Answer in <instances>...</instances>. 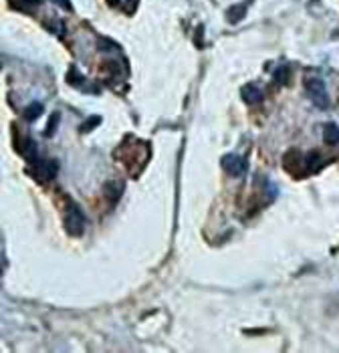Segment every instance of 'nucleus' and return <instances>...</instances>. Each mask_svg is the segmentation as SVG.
Segmentation results:
<instances>
[{"label": "nucleus", "instance_id": "1", "mask_svg": "<svg viewBox=\"0 0 339 353\" xmlns=\"http://www.w3.org/2000/svg\"><path fill=\"white\" fill-rule=\"evenodd\" d=\"M305 91L309 95V99L319 107V109H327L331 105L329 101V95H327V89H325V83L317 77H311V79H305Z\"/></svg>", "mask_w": 339, "mask_h": 353}, {"label": "nucleus", "instance_id": "2", "mask_svg": "<svg viewBox=\"0 0 339 353\" xmlns=\"http://www.w3.org/2000/svg\"><path fill=\"white\" fill-rule=\"evenodd\" d=\"M65 226H67V232L73 234V236H79L85 230V214L71 200H69V206H67V212H65Z\"/></svg>", "mask_w": 339, "mask_h": 353}, {"label": "nucleus", "instance_id": "3", "mask_svg": "<svg viewBox=\"0 0 339 353\" xmlns=\"http://www.w3.org/2000/svg\"><path fill=\"white\" fill-rule=\"evenodd\" d=\"M222 167L226 169V173L230 175H242L246 171V159L240 157V155H234V153H228L222 157Z\"/></svg>", "mask_w": 339, "mask_h": 353}, {"label": "nucleus", "instance_id": "4", "mask_svg": "<svg viewBox=\"0 0 339 353\" xmlns=\"http://www.w3.org/2000/svg\"><path fill=\"white\" fill-rule=\"evenodd\" d=\"M33 173L37 175L39 180H51L55 178V173H57V161H47V159H37L33 163Z\"/></svg>", "mask_w": 339, "mask_h": 353}, {"label": "nucleus", "instance_id": "5", "mask_svg": "<svg viewBox=\"0 0 339 353\" xmlns=\"http://www.w3.org/2000/svg\"><path fill=\"white\" fill-rule=\"evenodd\" d=\"M240 93H242V99H244L248 105H255V103H261V101H263V89H261L259 85L248 83V85L242 87Z\"/></svg>", "mask_w": 339, "mask_h": 353}, {"label": "nucleus", "instance_id": "6", "mask_svg": "<svg viewBox=\"0 0 339 353\" xmlns=\"http://www.w3.org/2000/svg\"><path fill=\"white\" fill-rule=\"evenodd\" d=\"M121 194H123V182H119V180H109L107 184H105V198L109 200V202H117L119 198H121Z\"/></svg>", "mask_w": 339, "mask_h": 353}, {"label": "nucleus", "instance_id": "7", "mask_svg": "<svg viewBox=\"0 0 339 353\" xmlns=\"http://www.w3.org/2000/svg\"><path fill=\"white\" fill-rule=\"evenodd\" d=\"M323 141H325L327 145H335V143H339V125H335V123H327V125L323 127Z\"/></svg>", "mask_w": 339, "mask_h": 353}, {"label": "nucleus", "instance_id": "8", "mask_svg": "<svg viewBox=\"0 0 339 353\" xmlns=\"http://www.w3.org/2000/svg\"><path fill=\"white\" fill-rule=\"evenodd\" d=\"M289 77H291L289 65H279V67L275 69V73H273V79H275L277 85H287V83H289Z\"/></svg>", "mask_w": 339, "mask_h": 353}, {"label": "nucleus", "instance_id": "9", "mask_svg": "<svg viewBox=\"0 0 339 353\" xmlns=\"http://www.w3.org/2000/svg\"><path fill=\"white\" fill-rule=\"evenodd\" d=\"M244 13H246V7H242V5H236V7H232L230 11H228V21L232 23V25H236L242 17H244Z\"/></svg>", "mask_w": 339, "mask_h": 353}, {"label": "nucleus", "instance_id": "10", "mask_svg": "<svg viewBox=\"0 0 339 353\" xmlns=\"http://www.w3.org/2000/svg\"><path fill=\"white\" fill-rule=\"evenodd\" d=\"M41 113H43V105H41V103H33V105H29V107L25 109V117H27L29 121L39 119Z\"/></svg>", "mask_w": 339, "mask_h": 353}, {"label": "nucleus", "instance_id": "11", "mask_svg": "<svg viewBox=\"0 0 339 353\" xmlns=\"http://www.w3.org/2000/svg\"><path fill=\"white\" fill-rule=\"evenodd\" d=\"M43 0H17V9L19 11H35L37 7H41Z\"/></svg>", "mask_w": 339, "mask_h": 353}, {"label": "nucleus", "instance_id": "12", "mask_svg": "<svg viewBox=\"0 0 339 353\" xmlns=\"http://www.w3.org/2000/svg\"><path fill=\"white\" fill-rule=\"evenodd\" d=\"M319 161H321L319 151H311V153H307V155H305V167H307V169H315Z\"/></svg>", "mask_w": 339, "mask_h": 353}, {"label": "nucleus", "instance_id": "13", "mask_svg": "<svg viewBox=\"0 0 339 353\" xmlns=\"http://www.w3.org/2000/svg\"><path fill=\"white\" fill-rule=\"evenodd\" d=\"M59 119H61V115H59V113H53V115H51V121L47 123V129H45V135H53V133L57 131Z\"/></svg>", "mask_w": 339, "mask_h": 353}, {"label": "nucleus", "instance_id": "14", "mask_svg": "<svg viewBox=\"0 0 339 353\" xmlns=\"http://www.w3.org/2000/svg\"><path fill=\"white\" fill-rule=\"evenodd\" d=\"M117 49V45L113 43V41H109V39H99V51H115Z\"/></svg>", "mask_w": 339, "mask_h": 353}, {"label": "nucleus", "instance_id": "15", "mask_svg": "<svg viewBox=\"0 0 339 353\" xmlns=\"http://www.w3.org/2000/svg\"><path fill=\"white\" fill-rule=\"evenodd\" d=\"M99 121H101V117H97V115H95V117L87 119V123H83V125H81V129H83V131H89V129H91L93 125H97Z\"/></svg>", "mask_w": 339, "mask_h": 353}, {"label": "nucleus", "instance_id": "16", "mask_svg": "<svg viewBox=\"0 0 339 353\" xmlns=\"http://www.w3.org/2000/svg\"><path fill=\"white\" fill-rule=\"evenodd\" d=\"M55 3H57L61 9H67V11H71V3H69V0H55Z\"/></svg>", "mask_w": 339, "mask_h": 353}]
</instances>
